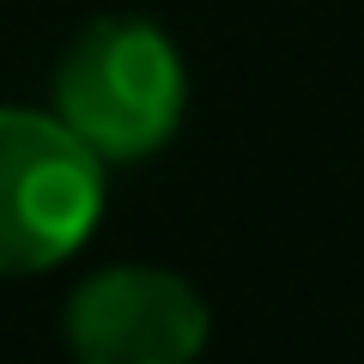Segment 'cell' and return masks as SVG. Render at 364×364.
I'll use <instances>...</instances> for the list:
<instances>
[{
  "label": "cell",
  "instance_id": "obj_1",
  "mask_svg": "<svg viewBox=\"0 0 364 364\" xmlns=\"http://www.w3.org/2000/svg\"><path fill=\"white\" fill-rule=\"evenodd\" d=\"M55 116L104 158L140 164L164 152L188 109V67L164 25L134 13H104L73 31L49 79Z\"/></svg>",
  "mask_w": 364,
  "mask_h": 364
},
{
  "label": "cell",
  "instance_id": "obj_2",
  "mask_svg": "<svg viewBox=\"0 0 364 364\" xmlns=\"http://www.w3.org/2000/svg\"><path fill=\"white\" fill-rule=\"evenodd\" d=\"M104 219V158L55 109L0 104V279L61 267Z\"/></svg>",
  "mask_w": 364,
  "mask_h": 364
},
{
  "label": "cell",
  "instance_id": "obj_3",
  "mask_svg": "<svg viewBox=\"0 0 364 364\" xmlns=\"http://www.w3.org/2000/svg\"><path fill=\"white\" fill-rule=\"evenodd\" d=\"M61 334L79 364H195L213 340V310L182 273L122 261L73 286Z\"/></svg>",
  "mask_w": 364,
  "mask_h": 364
}]
</instances>
